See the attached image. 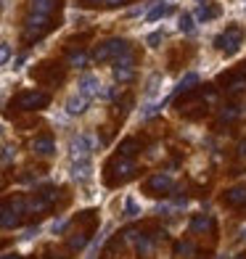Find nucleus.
Segmentation results:
<instances>
[{
  "instance_id": "cd10ccee",
  "label": "nucleus",
  "mask_w": 246,
  "mask_h": 259,
  "mask_svg": "<svg viewBox=\"0 0 246 259\" xmlns=\"http://www.w3.org/2000/svg\"><path fill=\"white\" fill-rule=\"evenodd\" d=\"M138 214H140L138 201H135V198H127V201H125V217H138Z\"/></svg>"
},
{
  "instance_id": "2f4dec72",
  "label": "nucleus",
  "mask_w": 246,
  "mask_h": 259,
  "mask_svg": "<svg viewBox=\"0 0 246 259\" xmlns=\"http://www.w3.org/2000/svg\"><path fill=\"white\" fill-rule=\"evenodd\" d=\"M14 156H16V151L8 146V148H3V154H0V161H6V164H8V161H14Z\"/></svg>"
},
{
  "instance_id": "e433bc0d",
  "label": "nucleus",
  "mask_w": 246,
  "mask_h": 259,
  "mask_svg": "<svg viewBox=\"0 0 246 259\" xmlns=\"http://www.w3.org/2000/svg\"><path fill=\"white\" fill-rule=\"evenodd\" d=\"M116 96V88H106L103 90V98H114Z\"/></svg>"
},
{
  "instance_id": "f257e3e1",
  "label": "nucleus",
  "mask_w": 246,
  "mask_h": 259,
  "mask_svg": "<svg viewBox=\"0 0 246 259\" xmlns=\"http://www.w3.org/2000/svg\"><path fill=\"white\" fill-rule=\"evenodd\" d=\"M127 51H130L127 40H122V37H111V40H106L103 45H98L96 53H93V58H96V61H109V58H119V56H125Z\"/></svg>"
},
{
  "instance_id": "7c9ffc66",
  "label": "nucleus",
  "mask_w": 246,
  "mask_h": 259,
  "mask_svg": "<svg viewBox=\"0 0 246 259\" xmlns=\"http://www.w3.org/2000/svg\"><path fill=\"white\" fill-rule=\"evenodd\" d=\"M159 82H161V74H154V77L148 79V88H146V93H148V96H154V93L159 90Z\"/></svg>"
},
{
  "instance_id": "a19ab883",
  "label": "nucleus",
  "mask_w": 246,
  "mask_h": 259,
  "mask_svg": "<svg viewBox=\"0 0 246 259\" xmlns=\"http://www.w3.org/2000/svg\"><path fill=\"white\" fill-rule=\"evenodd\" d=\"M0 135H3V124H0Z\"/></svg>"
},
{
  "instance_id": "4be33fe9",
  "label": "nucleus",
  "mask_w": 246,
  "mask_h": 259,
  "mask_svg": "<svg viewBox=\"0 0 246 259\" xmlns=\"http://www.w3.org/2000/svg\"><path fill=\"white\" fill-rule=\"evenodd\" d=\"M164 103H167V101H159V103H148L146 109L140 111V116H143V119H151V116H156V114H159V111L164 109Z\"/></svg>"
},
{
  "instance_id": "39448f33",
  "label": "nucleus",
  "mask_w": 246,
  "mask_h": 259,
  "mask_svg": "<svg viewBox=\"0 0 246 259\" xmlns=\"http://www.w3.org/2000/svg\"><path fill=\"white\" fill-rule=\"evenodd\" d=\"M133 77H135V58L127 51L125 56L114 58V79L116 82H130Z\"/></svg>"
},
{
  "instance_id": "a211bd4d",
  "label": "nucleus",
  "mask_w": 246,
  "mask_h": 259,
  "mask_svg": "<svg viewBox=\"0 0 246 259\" xmlns=\"http://www.w3.org/2000/svg\"><path fill=\"white\" fill-rule=\"evenodd\" d=\"M53 8H56V0H32V14H43V16H48Z\"/></svg>"
},
{
  "instance_id": "bb28decb",
  "label": "nucleus",
  "mask_w": 246,
  "mask_h": 259,
  "mask_svg": "<svg viewBox=\"0 0 246 259\" xmlns=\"http://www.w3.org/2000/svg\"><path fill=\"white\" fill-rule=\"evenodd\" d=\"M135 148H138V143H135V140H133V138H127V140H125V143L119 146V154H122V156L127 159V156H133V154H135Z\"/></svg>"
},
{
  "instance_id": "b1692460",
  "label": "nucleus",
  "mask_w": 246,
  "mask_h": 259,
  "mask_svg": "<svg viewBox=\"0 0 246 259\" xmlns=\"http://www.w3.org/2000/svg\"><path fill=\"white\" fill-rule=\"evenodd\" d=\"M196 19L198 21H209V19H215V8H209L207 3H201L196 8Z\"/></svg>"
},
{
  "instance_id": "58836bf2",
  "label": "nucleus",
  "mask_w": 246,
  "mask_h": 259,
  "mask_svg": "<svg viewBox=\"0 0 246 259\" xmlns=\"http://www.w3.org/2000/svg\"><path fill=\"white\" fill-rule=\"evenodd\" d=\"M3 259H21L19 254H8V256H3Z\"/></svg>"
},
{
  "instance_id": "dca6fc26",
  "label": "nucleus",
  "mask_w": 246,
  "mask_h": 259,
  "mask_svg": "<svg viewBox=\"0 0 246 259\" xmlns=\"http://www.w3.org/2000/svg\"><path fill=\"white\" fill-rule=\"evenodd\" d=\"M170 14H172V6H170V3H164V0H161L159 6H154V8L148 11V21H159V19L170 16Z\"/></svg>"
},
{
  "instance_id": "1a4fd4ad",
  "label": "nucleus",
  "mask_w": 246,
  "mask_h": 259,
  "mask_svg": "<svg viewBox=\"0 0 246 259\" xmlns=\"http://www.w3.org/2000/svg\"><path fill=\"white\" fill-rule=\"evenodd\" d=\"M32 151L37 156H53L56 154V140L51 135H40V138L32 140Z\"/></svg>"
},
{
  "instance_id": "423d86ee",
  "label": "nucleus",
  "mask_w": 246,
  "mask_h": 259,
  "mask_svg": "<svg viewBox=\"0 0 246 259\" xmlns=\"http://www.w3.org/2000/svg\"><path fill=\"white\" fill-rule=\"evenodd\" d=\"M93 146H96V140H93L90 135H77V138H72V143H69L72 161H77V159H90Z\"/></svg>"
},
{
  "instance_id": "412c9836",
  "label": "nucleus",
  "mask_w": 246,
  "mask_h": 259,
  "mask_svg": "<svg viewBox=\"0 0 246 259\" xmlns=\"http://www.w3.org/2000/svg\"><path fill=\"white\" fill-rule=\"evenodd\" d=\"M193 251H196L193 241H183V243L175 246V254H178V256H193Z\"/></svg>"
},
{
  "instance_id": "5701e85b",
  "label": "nucleus",
  "mask_w": 246,
  "mask_h": 259,
  "mask_svg": "<svg viewBox=\"0 0 246 259\" xmlns=\"http://www.w3.org/2000/svg\"><path fill=\"white\" fill-rule=\"evenodd\" d=\"M178 24H180V32H183V34H193V29H196V27H193V16H191V14H183Z\"/></svg>"
},
{
  "instance_id": "ddd939ff",
  "label": "nucleus",
  "mask_w": 246,
  "mask_h": 259,
  "mask_svg": "<svg viewBox=\"0 0 246 259\" xmlns=\"http://www.w3.org/2000/svg\"><path fill=\"white\" fill-rule=\"evenodd\" d=\"M215 228V220L209 217V214H196L193 220H191V230L193 233H209Z\"/></svg>"
},
{
  "instance_id": "6e6552de",
  "label": "nucleus",
  "mask_w": 246,
  "mask_h": 259,
  "mask_svg": "<svg viewBox=\"0 0 246 259\" xmlns=\"http://www.w3.org/2000/svg\"><path fill=\"white\" fill-rule=\"evenodd\" d=\"M90 172H93V167H90V159H77V161H72L69 178H72L74 183H88V180H90Z\"/></svg>"
},
{
  "instance_id": "9b49d317",
  "label": "nucleus",
  "mask_w": 246,
  "mask_h": 259,
  "mask_svg": "<svg viewBox=\"0 0 246 259\" xmlns=\"http://www.w3.org/2000/svg\"><path fill=\"white\" fill-rule=\"evenodd\" d=\"M88 98L85 96H79V93H77V96H69L66 98V114L69 116H79V114H85V109H88Z\"/></svg>"
},
{
  "instance_id": "f8f14e48",
  "label": "nucleus",
  "mask_w": 246,
  "mask_h": 259,
  "mask_svg": "<svg viewBox=\"0 0 246 259\" xmlns=\"http://www.w3.org/2000/svg\"><path fill=\"white\" fill-rule=\"evenodd\" d=\"M225 204L228 206H246V185H236L230 188V191H225Z\"/></svg>"
},
{
  "instance_id": "f704fd0d",
  "label": "nucleus",
  "mask_w": 246,
  "mask_h": 259,
  "mask_svg": "<svg viewBox=\"0 0 246 259\" xmlns=\"http://www.w3.org/2000/svg\"><path fill=\"white\" fill-rule=\"evenodd\" d=\"M238 159H246V140L238 143Z\"/></svg>"
},
{
  "instance_id": "9d476101",
  "label": "nucleus",
  "mask_w": 246,
  "mask_h": 259,
  "mask_svg": "<svg viewBox=\"0 0 246 259\" xmlns=\"http://www.w3.org/2000/svg\"><path fill=\"white\" fill-rule=\"evenodd\" d=\"M148 188L154 193H167V191H172V188H175V180H172V175L159 172V175H154V178L148 180Z\"/></svg>"
},
{
  "instance_id": "4c0bfd02",
  "label": "nucleus",
  "mask_w": 246,
  "mask_h": 259,
  "mask_svg": "<svg viewBox=\"0 0 246 259\" xmlns=\"http://www.w3.org/2000/svg\"><path fill=\"white\" fill-rule=\"evenodd\" d=\"M101 3H106V6H119V3H125V0H101Z\"/></svg>"
},
{
  "instance_id": "c9c22d12",
  "label": "nucleus",
  "mask_w": 246,
  "mask_h": 259,
  "mask_svg": "<svg viewBox=\"0 0 246 259\" xmlns=\"http://www.w3.org/2000/svg\"><path fill=\"white\" fill-rule=\"evenodd\" d=\"M64 228H66V220H58V222H53V233L64 230Z\"/></svg>"
},
{
  "instance_id": "6ab92c4d",
  "label": "nucleus",
  "mask_w": 246,
  "mask_h": 259,
  "mask_svg": "<svg viewBox=\"0 0 246 259\" xmlns=\"http://www.w3.org/2000/svg\"><path fill=\"white\" fill-rule=\"evenodd\" d=\"M135 246H138V254L140 256H151V251H154V241H151L148 235H138Z\"/></svg>"
},
{
  "instance_id": "7ed1b4c3",
  "label": "nucleus",
  "mask_w": 246,
  "mask_h": 259,
  "mask_svg": "<svg viewBox=\"0 0 246 259\" xmlns=\"http://www.w3.org/2000/svg\"><path fill=\"white\" fill-rule=\"evenodd\" d=\"M48 29H51V19L43 16V14H29L27 21H24V37L27 40H37Z\"/></svg>"
},
{
  "instance_id": "2eb2a0df",
  "label": "nucleus",
  "mask_w": 246,
  "mask_h": 259,
  "mask_svg": "<svg viewBox=\"0 0 246 259\" xmlns=\"http://www.w3.org/2000/svg\"><path fill=\"white\" fill-rule=\"evenodd\" d=\"M114 172H116L119 180H125V178H130V175L135 172V164L130 159H119V161H114Z\"/></svg>"
},
{
  "instance_id": "f3484780",
  "label": "nucleus",
  "mask_w": 246,
  "mask_h": 259,
  "mask_svg": "<svg viewBox=\"0 0 246 259\" xmlns=\"http://www.w3.org/2000/svg\"><path fill=\"white\" fill-rule=\"evenodd\" d=\"M196 85H198V74H196V72H188V74L178 82V93H191Z\"/></svg>"
},
{
  "instance_id": "4468645a",
  "label": "nucleus",
  "mask_w": 246,
  "mask_h": 259,
  "mask_svg": "<svg viewBox=\"0 0 246 259\" xmlns=\"http://www.w3.org/2000/svg\"><path fill=\"white\" fill-rule=\"evenodd\" d=\"M19 217H21V211H16L14 206H3V211H0V225L3 228H16Z\"/></svg>"
},
{
  "instance_id": "473e14b6",
  "label": "nucleus",
  "mask_w": 246,
  "mask_h": 259,
  "mask_svg": "<svg viewBox=\"0 0 246 259\" xmlns=\"http://www.w3.org/2000/svg\"><path fill=\"white\" fill-rule=\"evenodd\" d=\"M246 88V79L241 77V79H236V82H233V85H230V93H241Z\"/></svg>"
},
{
  "instance_id": "c756f323",
  "label": "nucleus",
  "mask_w": 246,
  "mask_h": 259,
  "mask_svg": "<svg viewBox=\"0 0 246 259\" xmlns=\"http://www.w3.org/2000/svg\"><path fill=\"white\" fill-rule=\"evenodd\" d=\"M164 40V32L159 29V32H151L148 37H146V42H148V48H159V42Z\"/></svg>"
},
{
  "instance_id": "aec40b11",
  "label": "nucleus",
  "mask_w": 246,
  "mask_h": 259,
  "mask_svg": "<svg viewBox=\"0 0 246 259\" xmlns=\"http://www.w3.org/2000/svg\"><path fill=\"white\" fill-rule=\"evenodd\" d=\"M238 116H241L238 106H225V109L220 111V119H222V122H233V119H238Z\"/></svg>"
},
{
  "instance_id": "20e7f679",
  "label": "nucleus",
  "mask_w": 246,
  "mask_h": 259,
  "mask_svg": "<svg viewBox=\"0 0 246 259\" xmlns=\"http://www.w3.org/2000/svg\"><path fill=\"white\" fill-rule=\"evenodd\" d=\"M51 96L43 90H29V93H21V96L16 98V106L24 111H34V109H43V106H48Z\"/></svg>"
},
{
  "instance_id": "c85d7f7f",
  "label": "nucleus",
  "mask_w": 246,
  "mask_h": 259,
  "mask_svg": "<svg viewBox=\"0 0 246 259\" xmlns=\"http://www.w3.org/2000/svg\"><path fill=\"white\" fill-rule=\"evenodd\" d=\"M11 56H14V51H11L8 42H0V66L11 61Z\"/></svg>"
},
{
  "instance_id": "393cba45",
  "label": "nucleus",
  "mask_w": 246,
  "mask_h": 259,
  "mask_svg": "<svg viewBox=\"0 0 246 259\" xmlns=\"http://www.w3.org/2000/svg\"><path fill=\"white\" fill-rule=\"evenodd\" d=\"M88 243V235L85 233H74L72 238H69V249H85Z\"/></svg>"
},
{
  "instance_id": "0eeeda50",
  "label": "nucleus",
  "mask_w": 246,
  "mask_h": 259,
  "mask_svg": "<svg viewBox=\"0 0 246 259\" xmlns=\"http://www.w3.org/2000/svg\"><path fill=\"white\" fill-rule=\"evenodd\" d=\"M77 93H79V96H85L88 101L93 98V96H98V93H101V82H98V77L96 74H82L79 77V82H77Z\"/></svg>"
},
{
  "instance_id": "f03ea898",
  "label": "nucleus",
  "mask_w": 246,
  "mask_h": 259,
  "mask_svg": "<svg viewBox=\"0 0 246 259\" xmlns=\"http://www.w3.org/2000/svg\"><path fill=\"white\" fill-rule=\"evenodd\" d=\"M241 42H243V32L238 27H230V29H225L222 34H217V37H215V48L230 56V53H236L241 48Z\"/></svg>"
},
{
  "instance_id": "ea45409f",
  "label": "nucleus",
  "mask_w": 246,
  "mask_h": 259,
  "mask_svg": "<svg viewBox=\"0 0 246 259\" xmlns=\"http://www.w3.org/2000/svg\"><path fill=\"white\" fill-rule=\"evenodd\" d=\"M85 3H101V0H85Z\"/></svg>"
},
{
  "instance_id": "72a5a7b5",
  "label": "nucleus",
  "mask_w": 246,
  "mask_h": 259,
  "mask_svg": "<svg viewBox=\"0 0 246 259\" xmlns=\"http://www.w3.org/2000/svg\"><path fill=\"white\" fill-rule=\"evenodd\" d=\"M34 235H37V228H29V230H24V235H21V238L29 241V238H34Z\"/></svg>"
},
{
  "instance_id": "a878e982",
  "label": "nucleus",
  "mask_w": 246,
  "mask_h": 259,
  "mask_svg": "<svg viewBox=\"0 0 246 259\" xmlns=\"http://www.w3.org/2000/svg\"><path fill=\"white\" fill-rule=\"evenodd\" d=\"M85 64H88V53L77 51V53H72V56H69V66H77V69H82Z\"/></svg>"
}]
</instances>
